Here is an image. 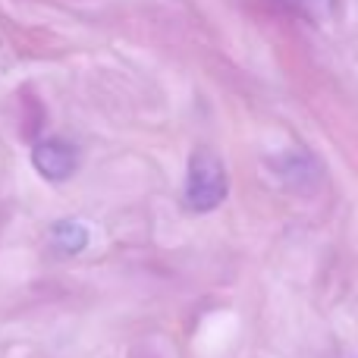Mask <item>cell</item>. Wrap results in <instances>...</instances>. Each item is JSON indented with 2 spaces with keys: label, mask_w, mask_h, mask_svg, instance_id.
Instances as JSON below:
<instances>
[{
  "label": "cell",
  "mask_w": 358,
  "mask_h": 358,
  "mask_svg": "<svg viewBox=\"0 0 358 358\" xmlns=\"http://www.w3.org/2000/svg\"><path fill=\"white\" fill-rule=\"evenodd\" d=\"M227 198V170L223 161L210 148H198L189 161V176H185V201L195 214L220 208Z\"/></svg>",
  "instance_id": "1"
},
{
  "label": "cell",
  "mask_w": 358,
  "mask_h": 358,
  "mask_svg": "<svg viewBox=\"0 0 358 358\" xmlns=\"http://www.w3.org/2000/svg\"><path fill=\"white\" fill-rule=\"evenodd\" d=\"M31 164H35V170L48 182H66L76 173V167H79V155L63 138H44L31 151Z\"/></svg>",
  "instance_id": "2"
},
{
  "label": "cell",
  "mask_w": 358,
  "mask_h": 358,
  "mask_svg": "<svg viewBox=\"0 0 358 358\" xmlns=\"http://www.w3.org/2000/svg\"><path fill=\"white\" fill-rule=\"evenodd\" d=\"M54 245L60 248L63 255H76L88 245V229L76 220H63L54 227Z\"/></svg>",
  "instance_id": "3"
}]
</instances>
